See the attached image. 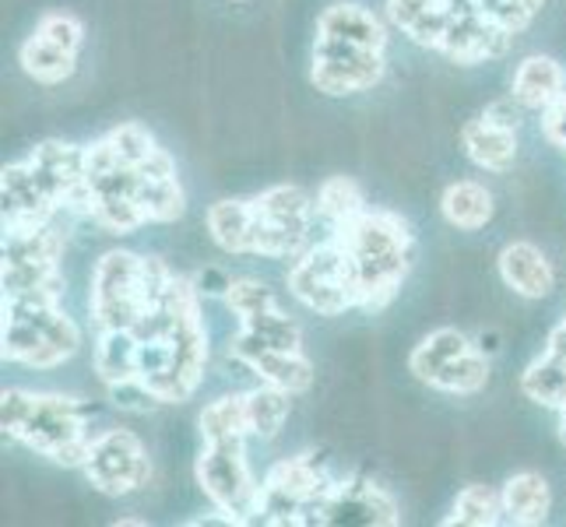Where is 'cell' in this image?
Returning a JSON list of instances; mask_svg holds the SVG:
<instances>
[{"instance_id":"14","label":"cell","mask_w":566,"mask_h":527,"mask_svg":"<svg viewBox=\"0 0 566 527\" xmlns=\"http://www.w3.org/2000/svg\"><path fill=\"white\" fill-rule=\"evenodd\" d=\"M387 74V50H366L356 43H342L331 35H314L310 53V85L327 99L374 92Z\"/></svg>"},{"instance_id":"16","label":"cell","mask_w":566,"mask_h":527,"mask_svg":"<svg viewBox=\"0 0 566 527\" xmlns=\"http://www.w3.org/2000/svg\"><path fill=\"white\" fill-rule=\"evenodd\" d=\"M306 524H359V527H398L401 503L380 482L363 475L335 478L327 496L306 514Z\"/></svg>"},{"instance_id":"28","label":"cell","mask_w":566,"mask_h":527,"mask_svg":"<svg viewBox=\"0 0 566 527\" xmlns=\"http://www.w3.org/2000/svg\"><path fill=\"white\" fill-rule=\"evenodd\" d=\"M517 387L532 404L545 408V412H559L566 404V359L542 348L538 356L524 366Z\"/></svg>"},{"instance_id":"24","label":"cell","mask_w":566,"mask_h":527,"mask_svg":"<svg viewBox=\"0 0 566 527\" xmlns=\"http://www.w3.org/2000/svg\"><path fill=\"white\" fill-rule=\"evenodd\" d=\"M440 214L458 232H482L496 214V198L479 180H454L440 193Z\"/></svg>"},{"instance_id":"11","label":"cell","mask_w":566,"mask_h":527,"mask_svg":"<svg viewBox=\"0 0 566 527\" xmlns=\"http://www.w3.org/2000/svg\"><path fill=\"white\" fill-rule=\"evenodd\" d=\"M289 296L300 306H306L317 317H345L359 309V288L348 253L335 236H324L321 243H310L296 261H292L289 275Z\"/></svg>"},{"instance_id":"12","label":"cell","mask_w":566,"mask_h":527,"mask_svg":"<svg viewBox=\"0 0 566 527\" xmlns=\"http://www.w3.org/2000/svg\"><path fill=\"white\" fill-rule=\"evenodd\" d=\"M338 475H331V467L317 454H292L275 461L264 472L261 485V520L258 524H282L296 527L306 524V514L327 496Z\"/></svg>"},{"instance_id":"7","label":"cell","mask_w":566,"mask_h":527,"mask_svg":"<svg viewBox=\"0 0 566 527\" xmlns=\"http://www.w3.org/2000/svg\"><path fill=\"white\" fill-rule=\"evenodd\" d=\"M0 356L25 369H56L77 356L82 327L61 299H0Z\"/></svg>"},{"instance_id":"22","label":"cell","mask_w":566,"mask_h":527,"mask_svg":"<svg viewBox=\"0 0 566 527\" xmlns=\"http://www.w3.org/2000/svg\"><path fill=\"white\" fill-rule=\"evenodd\" d=\"M387 18L374 14L369 8L356 4V0H338L327 4L317 18V35L342 39V43H356L366 50H387Z\"/></svg>"},{"instance_id":"5","label":"cell","mask_w":566,"mask_h":527,"mask_svg":"<svg viewBox=\"0 0 566 527\" xmlns=\"http://www.w3.org/2000/svg\"><path fill=\"white\" fill-rule=\"evenodd\" d=\"M387 25L461 67L490 64L511 53L514 35L468 11L458 0H384Z\"/></svg>"},{"instance_id":"15","label":"cell","mask_w":566,"mask_h":527,"mask_svg":"<svg viewBox=\"0 0 566 527\" xmlns=\"http://www.w3.org/2000/svg\"><path fill=\"white\" fill-rule=\"evenodd\" d=\"M85 482L103 496H130L151 482L148 446L130 429H103L92 436L88 457L77 467Z\"/></svg>"},{"instance_id":"30","label":"cell","mask_w":566,"mask_h":527,"mask_svg":"<svg viewBox=\"0 0 566 527\" xmlns=\"http://www.w3.org/2000/svg\"><path fill=\"white\" fill-rule=\"evenodd\" d=\"M247 398V425H250V440H279V433L285 429L289 415H292V394L282 387L261 383L253 390H243Z\"/></svg>"},{"instance_id":"32","label":"cell","mask_w":566,"mask_h":527,"mask_svg":"<svg viewBox=\"0 0 566 527\" xmlns=\"http://www.w3.org/2000/svg\"><path fill=\"white\" fill-rule=\"evenodd\" d=\"M314 208H317V219L324 222V229H338L345 222L359 219L369 204H366L363 187L353 180V176H327V180L317 187Z\"/></svg>"},{"instance_id":"1","label":"cell","mask_w":566,"mask_h":527,"mask_svg":"<svg viewBox=\"0 0 566 527\" xmlns=\"http://www.w3.org/2000/svg\"><path fill=\"white\" fill-rule=\"evenodd\" d=\"M201 285L172 275L166 303L134 335L142 341L138 380L159 404H184L198 394L208 369V327L201 317Z\"/></svg>"},{"instance_id":"33","label":"cell","mask_w":566,"mask_h":527,"mask_svg":"<svg viewBox=\"0 0 566 527\" xmlns=\"http://www.w3.org/2000/svg\"><path fill=\"white\" fill-rule=\"evenodd\" d=\"M485 383H490V359H485L479 348H472L451 366H443L440 373L429 380V390H440V394H454V398H475L485 390Z\"/></svg>"},{"instance_id":"10","label":"cell","mask_w":566,"mask_h":527,"mask_svg":"<svg viewBox=\"0 0 566 527\" xmlns=\"http://www.w3.org/2000/svg\"><path fill=\"white\" fill-rule=\"evenodd\" d=\"M317 208L314 198L296 183L268 187L250 198V253L247 257L296 261L310 246Z\"/></svg>"},{"instance_id":"39","label":"cell","mask_w":566,"mask_h":527,"mask_svg":"<svg viewBox=\"0 0 566 527\" xmlns=\"http://www.w3.org/2000/svg\"><path fill=\"white\" fill-rule=\"evenodd\" d=\"M232 4H250V0H232Z\"/></svg>"},{"instance_id":"29","label":"cell","mask_w":566,"mask_h":527,"mask_svg":"<svg viewBox=\"0 0 566 527\" xmlns=\"http://www.w3.org/2000/svg\"><path fill=\"white\" fill-rule=\"evenodd\" d=\"M211 243L229 257L250 253V198H222L205 211Z\"/></svg>"},{"instance_id":"17","label":"cell","mask_w":566,"mask_h":527,"mask_svg":"<svg viewBox=\"0 0 566 527\" xmlns=\"http://www.w3.org/2000/svg\"><path fill=\"white\" fill-rule=\"evenodd\" d=\"M461 148L468 162L482 172L503 176L517 162V109L511 103H490L461 124Z\"/></svg>"},{"instance_id":"6","label":"cell","mask_w":566,"mask_h":527,"mask_svg":"<svg viewBox=\"0 0 566 527\" xmlns=\"http://www.w3.org/2000/svg\"><path fill=\"white\" fill-rule=\"evenodd\" d=\"M172 271L159 257L134 250H106L92 267L88 314L95 330H138L151 314H159Z\"/></svg>"},{"instance_id":"19","label":"cell","mask_w":566,"mask_h":527,"mask_svg":"<svg viewBox=\"0 0 566 527\" xmlns=\"http://www.w3.org/2000/svg\"><path fill=\"white\" fill-rule=\"evenodd\" d=\"M0 204H4V229L53 225L56 214H64L29 166V159H18L0 169Z\"/></svg>"},{"instance_id":"2","label":"cell","mask_w":566,"mask_h":527,"mask_svg":"<svg viewBox=\"0 0 566 527\" xmlns=\"http://www.w3.org/2000/svg\"><path fill=\"white\" fill-rule=\"evenodd\" d=\"M155 145H159L155 134L138 120H124L85 145V219L95 229L109 236H130L148 225L142 204V166Z\"/></svg>"},{"instance_id":"26","label":"cell","mask_w":566,"mask_h":527,"mask_svg":"<svg viewBox=\"0 0 566 527\" xmlns=\"http://www.w3.org/2000/svg\"><path fill=\"white\" fill-rule=\"evenodd\" d=\"M138 351H142V341L134 330H99V335H95V351H92V366L99 383L109 390V387L138 380Z\"/></svg>"},{"instance_id":"35","label":"cell","mask_w":566,"mask_h":527,"mask_svg":"<svg viewBox=\"0 0 566 527\" xmlns=\"http://www.w3.org/2000/svg\"><path fill=\"white\" fill-rule=\"evenodd\" d=\"M458 4H464L468 11H475L485 22H493L496 29L517 39L521 32L532 29V22L545 8V0H458Z\"/></svg>"},{"instance_id":"36","label":"cell","mask_w":566,"mask_h":527,"mask_svg":"<svg viewBox=\"0 0 566 527\" xmlns=\"http://www.w3.org/2000/svg\"><path fill=\"white\" fill-rule=\"evenodd\" d=\"M538 116H542V120H538L542 124V138L566 155V92L559 95V99L549 109L538 113Z\"/></svg>"},{"instance_id":"4","label":"cell","mask_w":566,"mask_h":527,"mask_svg":"<svg viewBox=\"0 0 566 527\" xmlns=\"http://www.w3.org/2000/svg\"><path fill=\"white\" fill-rule=\"evenodd\" d=\"M92 404L53 390L8 387L0 394V429L32 454L61 467H82L92 446Z\"/></svg>"},{"instance_id":"25","label":"cell","mask_w":566,"mask_h":527,"mask_svg":"<svg viewBox=\"0 0 566 527\" xmlns=\"http://www.w3.org/2000/svg\"><path fill=\"white\" fill-rule=\"evenodd\" d=\"M240 366H247L261 383L289 390L292 398L306 394L317 377V369L310 362L306 351H250V356L240 359Z\"/></svg>"},{"instance_id":"13","label":"cell","mask_w":566,"mask_h":527,"mask_svg":"<svg viewBox=\"0 0 566 527\" xmlns=\"http://www.w3.org/2000/svg\"><path fill=\"white\" fill-rule=\"evenodd\" d=\"M85 46V22L74 11H43L35 29L18 46V64L25 77L43 88H56L74 77L77 56Z\"/></svg>"},{"instance_id":"18","label":"cell","mask_w":566,"mask_h":527,"mask_svg":"<svg viewBox=\"0 0 566 527\" xmlns=\"http://www.w3.org/2000/svg\"><path fill=\"white\" fill-rule=\"evenodd\" d=\"M29 166L50 190V198L56 201L64 214H77L85 219L88 208V187H85V145L46 138L39 141L29 155Z\"/></svg>"},{"instance_id":"34","label":"cell","mask_w":566,"mask_h":527,"mask_svg":"<svg viewBox=\"0 0 566 527\" xmlns=\"http://www.w3.org/2000/svg\"><path fill=\"white\" fill-rule=\"evenodd\" d=\"M198 433L201 440H229V436H247L250 440V425H247V398L240 394H222L201 408L198 415Z\"/></svg>"},{"instance_id":"9","label":"cell","mask_w":566,"mask_h":527,"mask_svg":"<svg viewBox=\"0 0 566 527\" xmlns=\"http://www.w3.org/2000/svg\"><path fill=\"white\" fill-rule=\"evenodd\" d=\"M193 482L226 524H258L264 485L247 461V436L201 440V454L193 457Z\"/></svg>"},{"instance_id":"21","label":"cell","mask_w":566,"mask_h":527,"mask_svg":"<svg viewBox=\"0 0 566 527\" xmlns=\"http://www.w3.org/2000/svg\"><path fill=\"white\" fill-rule=\"evenodd\" d=\"M566 92V67L549 53H528L514 67L511 103L528 113H545Z\"/></svg>"},{"instance_id":"23","label":"cell","mask_w":566,"mask_h":527,"mask_svg":"<svg viewBox=\"0 0 566 527\" xmlns=\"http://www.w3.org/2000/svg\"><path fill=\"white\" fill-rule=\"evenodd\" d=\"M500 496H503V517L506 524L514 527H538L549 520L553 510V489H549V478L542 472H514L500 485Z\"/></svg>"},{"instance_id":"37","label":"cell","mask_w":566,"mask_h":527,"mask_svg":"<svg viewBox=\"0 0 566 527\" xmlns=\"http://www.w3.org/2000/svg\"><path fill=\"white\" fill-rule=\"evenodd\" d=\"M556 415H559V425H556V433H559V443L566 446V404L559 408V412H556Z\"/></svg>"},{"instance_id":"38","label":"cell","mask_w":566,"mask_h":527,"mask_svg":"<svg viewBox=\"0 0 566 527\" xmlns=\"http://www.w3.org/2000/svg\"><path fill=\"white\" fill-rule=\"evenodd\" d=\"M130 524H148V520H138V517H120V520H113V527H130Z\"/></svg>"},{"instance_id":"3","label":"cell","mask_w":566,"mask_h":527,"mask_svg":"<svg viewBox=\"0 0 566 527\" xmlns=\"http://www.w3.org/2000/svg\"><path fill=\"white\" fill-rule=\"evenodd\" d=\"M327 236H335L348 253L363 314H380L398 299L416 261V232L405 214L390 208H366L359 219L327 229Z\"/></svg>"},{"instance_id":"27","label":"cell","mask_w":566,"mask_h":527,"mask_svg":"<svg viewBox=\"0 0 566 527\" xmlns=\"http://www.w3.org/2000/svg\"><path fill=\"white\" fill-rule=\"evenodd\" d=\"M472 348L475 345H472V338L464 335V330L437 327V330H429V335H422L416 341V348L408 351V373L429 387V380H433L443 366H451L454 359H461L464 351H472Z\"/></svg>"},{"instance_id":"8","label":"cell","mask_w":566,"mask_h":527,"mask_svg":"<svg viewBox=\"0 0 566 527\" xmlns=\"http://www.w3.org/2000/svg\"><path fill=\"white\" fill-rule=\"evenodd\" d=\"M64 232L53 225L4 229L0 299H64Z\"/></svg>"},{"instance_id":"20","label":"cell","mask_w":566,"mask_h":527,"mask_svg":"<svg viewBox=\"0 0 566 527\" xmlns=\"http://www.w3.org/2000/svg\"><path fill=\"white\" fill-rule=\"evenodd\" d=\"M500 282L521 299H545L556 288V267L545 250L532 240H511L496 253Z\"/></svg>"},{"instance_id":"31","label":"cell","mask_w":566,"mask_h":527,"mask_svg":"<svg viewBox=\"0 0 566 527\" xmlns=\"http://www.w3.org/2000/svg\"><path fill=\"white\" fill-rule=\"evenodd\" d=\"M440 524L443 527H496V524H506L500 489H493V485H485V482L464 485L451 503V514H447Z\"/></svg>"}]
</instances>
